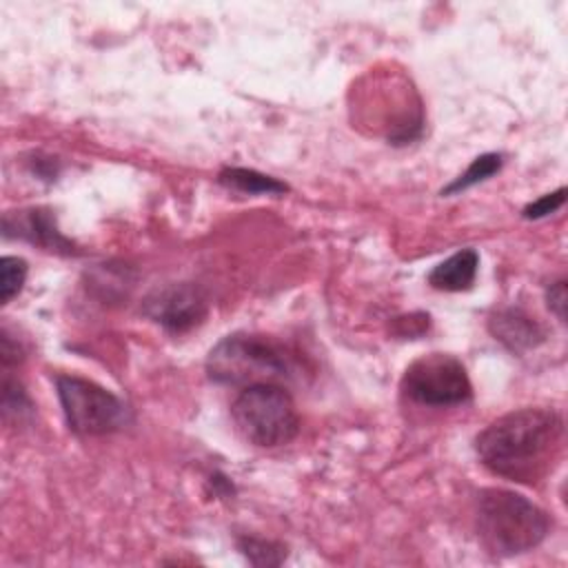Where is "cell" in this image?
<instances>
[{"instance_id": "obj_1", "label": "cell", "mask_w": 568, "mask_h": 568, "mask_svg": "<svg viewBox=\"0 0 568 568\" xmlns=\"http://www.w3.org/2000/svg\"><path fill=\"white\" fill-rule=\"evenodd\" d=\"M564 448V419L555 408H517L490 422L475 439L481 464L504 479L537 484Z\"/></svg>"}, {"instance_id": "obj_2", "label": "cell", "mask_w": 568, "mask_h": 568, "mask_svg": "<svg viewBox=\"0 0 568 568\" xmlns=\"http://www.w3.org/2000/svg\"><path fill=\"white\" fill-rule=\"evenodd\" d=\"M477 530L488 552L513 557L537 548L550 532V519L519 493L484 488L477 495Z\"/></svg>"}, {"instance_id": "obj_3", "label": "cell", "mask_w": 568, "mask_h": 568, "mask_svg": "<svg viewBox=\"0 0 568 568\" xmlns=\"http://www.w3.org/2000/svg\"><path fill=\"white\" fill-rule=\"evenodd\" d=\"M293 371L291 355L271 337L233 333L222 337L206 357V373L217 384L251 386L277 384Z\"/></svg>"}, {"instance_id": "obj_4", "label": "cell", "mask_w": 568, "mask_h": 568, "mask_svg": "<svg viewBox=\"0 0 568 568\" xmlns=\"http://www.w3.org/2000/svg\"><path fill=\"white\" fill-rule=\"evenodd\" d=\"M231 417L237 433L260 448L284 446L300 430L291 393L271 382L244 386L231 404Z\"/></svg>"}, {"instance_id": "obj_5", "label": "cell", "mask_w": 568, "mask_h": 568, "mask_svg": "<svg viewBox=\"0 0 568 568\" xmlns=\"http://www.w3.org/2000/svg\"><path fill=\"white\" fill-rule=\"evenodd\" d=\"M55 390L67 426L75 435H109L124 428L131 419L129 406L118 395L91 379L78 375H58Z\"/></svg>"}, {"instance_id": "obj_6", "label": "cell", "mask_w": 568, "mask_h": 568, "mask_svg": "<svg viewBox=\"0 0 568 568\" xmlns=\"http://www.w3.org/2000/svg\"><path fill=\"white\" fill-rule=\"evenodd\" d=\"M402 393L415 404L448 408L470 402L473 384L455 355L428 353L408 364L402 375Z\"/></svg>"}, {"instance_id": "obj_7", "label": "cell", "mask_w": 568, "mask_h": 568, "mask_svg": "<svg viewBox=\"0 0 568 568\" xmlns=\"http://www.w3.org/2000/svg\"><path fill=\"white\" fill-rule=\"evenodd\" d=\"M142 313L171 333H186L204 322L209 300L200 286L180 282L149 293L142 302Z\"/></svg>"}, {"instance_id": "obj_8", "label": "cell", "mask_w": 568, "mask_h": 568, "mask_svg": "<svg viewBox=\"0 0 568 568\" xmlns=\"http://www.w3.org/2000/svg\"><path fill=\"white\" fill-rule=\"evenodd\" d=\"M2 231L4 237H20L51 253H75V244L62 235V231L55 224V215L49 209L38 206L24 211H9L2 217Z\"/></svg>"}, {"instance_id": "obj_9", "label": "cell", "mask_w": 568, "mask_h": 568, "mask_svg": "<svg viewBox=\"0 0 568 568\" xmlns=\"http://www.w3.org/2000/svg\"><path fill=\"white\" fill-rule=\"evenodd\" d=\"M490 335L510 353L521 355L546 339V331L521 308H501L488 320Z\"/></svg>"}, {"instance_id": "obj_10", "label": "cell", "mask_w": 568, "mask_h": 568, "mask_svg": "<svg viewBox=\"0 0 568 568\" xmlns=\"http://www.w3.org/2000/svg\"><path fill=\"white\" fill-rule=\"evenodd\" d=\"M479 268V255L475 248H462L439 262L430 273H428V284L437 291L446 293H459L468 291L475 284Z\"/></svg>"}, {"instance_id": "obj_11", "label": "cell", "mask_w": 568, "mask_h": 568, "mask_svg": "<svg viewBox=\"0 0 568 568\" xmlns=\"http://www.w3.org/2000/svg\"><path fill=\"white\" fill-rule=\"evenodd\" d=\"M217 182L224 184L226 189L248 193V195H282L288 191V186L277 178H271L253 169H242V166L222 169L217 175Z\"/></svg>"}, {"instance_id": "obj_12", "label": "cell", "mask_w": 568, "mask_h": 568, "mask_svg": "<svg viewBox=\"0 0 568 568\" xmlns=\"http://www.w3.org/2000/svg\"><path fill=\"white\" fill-rule=\"evenodd\" d=\"M501 164H504L501 153H481V155H477L457 180H453L446 189H442V195H453V193L466 191V189L488 180L490 175H495L501 169Z\"/></svg>"}, {"instance_id": "obj_13", "label": "cell", "mask_w": 568, "mask_h": 568, "mask_svg": "<svg viewBox=\"0 0 568 568\" xmlns=\"http://www.w3.org/2000/svg\"><path fill=\"white\" fill-rule=\"evenodd\" d=\"M237 548L253 566H277L286 557V548L275 541H266L260 537H240Z\"/></svg>"}, {"instance_id": "obj_14", "label": "cell", "mask_w": 568, "mask_h": 568, "mask_svg": "<svg viewBox=\"0 0 568 568\" xmlns=\"http://www.w3.org/2000/svg\"><path fill=\"white\" fill-rule=\"evenodd\" d=\"M27 262L16 255H4L0 260V302L9 304L24 286Z\"/></svg>"}, {"instance_id": "obj_15", "label": "cell", "mask_w": 568, "mask_h": 568, "mask_svg": "<svg viewBox=\"0 0 568 568\" xmlns=\"http://www.w3.org/2000/svg\"><path fill=\"white\" fill-rule=\"evenodd\" d=\"M564 202H566V189L559 186L557 191L546 193V195H541L539 200L526 204L524 211H521V215H524L526 220H539V217H546V215H550V213H557V211L564 206Z\"/></svg>"}, {"instance_id": "obj_16", "label": "cell", "mask_w": 568, "mask_h": 568, "mask_svg": "<svg viewBox=\"0 0 568 568\" xmlns=\"http://www.w3.org/2000/svg\"><path fill=\"white\" fill-rule=\"evenodd\" d=\"M428 315L426 313H410L404 317H395V333L402 337L422 335L428 328Z\"/></svg>"}, {"instance_id": "obj_17", "label": "cell", "mask_w": 568, "mask_h": 568, "mask_svg": "<svg viewBox=\"0 0 568 568\" xmlns=\"http://www.w3.org/2000/svg\"><path fill=\"white\" fill-rule=\"evenodd\" d=\"M566 300H568V293H566V280H557L555 284L548 286L546 291V302H548V308L557 315V320H566Z\"/></svg>"}]
</instances>
